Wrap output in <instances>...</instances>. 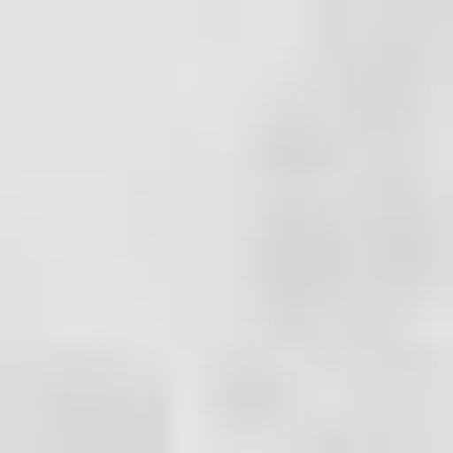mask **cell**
Segmentation results:
<instances>
[{
  "label": "cell",
  "instance_id": "cell-1",
  "mask_svg": "<svg viewBox=\"0 0 453 453\" xmlns=\"http://www.w3.org/2000/svg\"><path fill=\"white\" fill-rule=\"evenodd\" d=\"M259 303H280V346H388L432 303V173H411V130H346V108H280L259 130Z\"/></svg>",
  "mask_w": 453,
  "mask_h": 453
},
{
  "label": "cell",
  "instance_id": "cell-2",
  "mask_svg": "<svg viewBox=\"0 0 453 453\" xmlns=\"http://www.w3.org/2000/svg\"><path fill=\"white\" fill-rule=\"evenodd\" d=\"M432 0H324V87L303 108H346V130H411V108H432Z\"/></svg>",
  "mask_w": 453,
  "mask_h": 453
},
{
  "label": "cell",
  "instance_id": "cell-3",
  "mask_svg": "<svg viewBox=\"0 0 453 453\" xmlns=\"http://www.w3.org/2000/svg\"><path fill=\"white\" fill-rule=\"evenodd\" d=\"M0 453H173L130 367H0Z\"/></svg>",
  "mask_w": 453,
  "mask_h": 453
}]
</instances>
